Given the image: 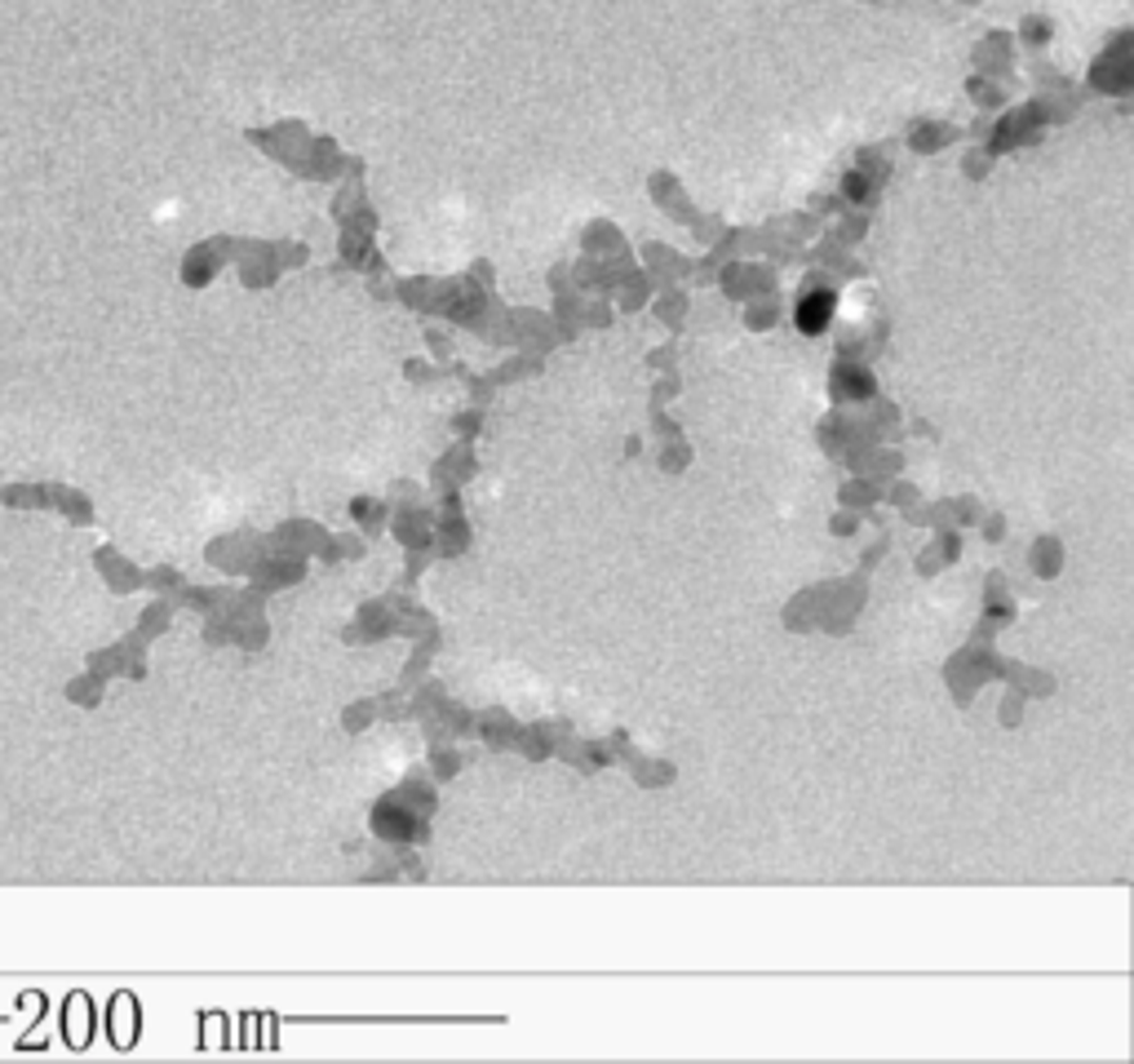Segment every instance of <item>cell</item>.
<instances>
[{
	"label": "cell",
	"mask_w": 1134,
	"mask_h": 1064,
	"mask_svg": "<svg viewBox=\"0 0 1134 1064\" xmlns=\"http://www.w3.org/2000/svg\"><path fill=\"white\" fill-rule=\"evenodd\" d=\"M829 311H833L829 293H824V297H807V302H802V311H798V324H802L807 333H820V329L829 324Z\"/></svg>",
	"instance_id": "cell-1"
}]
</instances>
